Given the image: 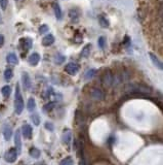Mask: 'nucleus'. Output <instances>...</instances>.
I'll use <instances>...</instances> for the list:
<instances>
[{"mask_svg":"<svg viewBox=\"0 0 163 165\" xmlns=\"http://www.w3.org/2000/svg\"><path fill=\"white\" fill-rule=\"evenodd\" d=\"M24 100L22 97L21 90H20V86L17 85L15 87V112L17 115H21L24 110Z\"/></svg>","mask_w":163,"mask_h":165,"instance_id":"f257e3e1","label":"nucleus"},{"mask_svg":"<svg viewBox=\"0 0 163 165\" xmlns=\"http://www.w3.org/2000/svg\"><path fill=\"white\" fill-rule=\"evenodd\" d=\"M125 91L127 93H149L150 89L144 85H128Z\"/></svg>","mask_w":163,"mask_h":165,"instance_id":"f03ea898","label":"nucleus"},{"mask_svg":"<svg viewBox=\"0 0 163 165\" xmlns=\"http://www.w3.org/2000/svg\"><path fill=\"white\" fill-rule=\"evenodd\" d=\"M17 158H18V153L15 148L9 149L6 152V154L4 155V159L7 163H13V162H15V160H17Z\"/></svg>","mask_w":163,"mask_h":165,"instance_id":"7ed1b4c3","label":"nucleus"},{"mask_svg":"<svg viewBox=\"0 0 163 165\" xmlns=\"http://www.w3.org/2000/svg\"><path fill=\"white\" fill-rule=\"evenodd\" d=\"M102 84L104 87H111L113 84V74L110 70H107L102 77Z\"/></svg>","mask_w":163,"mask_h":165,"instance_id":"20e7f679","label":"nucleus"},{"mask_svg":"<svg viewBox=\"0 0 163 165\" xmlns=\"http://www.w3.org/2000/svg\"><path fill=\"white\" fill-rule=\"evenodd\" d=\"M65 71L70 75H75L78 71H79V65L71 62V63H69L66 65V67H65Z\"/></svg>","mask_w":163,"mask_h":165,"instance_id":"39448f33","label":"nucleus"},{"mask_svg":"<svg viewBox=\"0 0 163 165\" xmlns=\"http://www.w3.org/2000/svg\"><path fill=\"white\" fill-rule=\"evenodd\" d=\"M15 151H17L18 155L21 153L22 150V140H21V132L18 130L15 134Z\"/></svg>","mask_w":163,"mask_h":165,"instance_id":"423d86ee","label":"nucleus"},{"mask_svg":"<svg viewBox=\"0 0 163 165\" xmlns=\"http://www.w3.org/2000/svg\"><path fill=\"white\" fill-rule=\"evenodd\" d=\"M149 57H150V59H151L152 63L154 64V66H155V67H157V68H158V69H160V70H162V69H163L162 62L160 61L159 59L157 58V57L155 56L153 53H149Z\"/></svg>","mask_w":163,"mask_h":165,"instance_id":"0eeeda50","label":"nucleus"},{"mask_svg":"<svg viewBox=\"0 0 163 165\" xmlns=\"http://www.w3.org/2000/svg\"><path fill=\"white\" fill-rule=\"evenodd\" d=\"M22 133H23L25 138L30 139L32 137V127L28 124H25L22 128Z\"/></svg>","mask_w":163,"mask_h":165,"instance_id":"6e6552de","label":"nucleus"},{"mask_svg":"<svg viewBox=\"0 0 163 165\" xmlns=\"http://www.w3.org/2000/svg\"><path fill=\"white\" fill-rule=\"evenodd\" d=\"M39 61H40V56H39V54H37V53H33L32 55H30V57L28 58L29 64L32 66H36L37 64L39 63Z\"/></svg>","mask_w":163,"mask_h":165,"instance_id":"1a4fd4ad","label":"nucleus"},{"mask_svg":"<svg viewBox=\"0 0 163 165\" xmlns=\"http://www.w3.org/2000/svg\"><path fill=\"white\" fill-rule=\"evenodd\" d=\"M22 82H23V85L26 90H29V89L31 88V80H30V77L28 74L23 72V74H22Z\"/></svg>","mask_w":163,"mask_h":165,"instance_id":"9d476101","label":"nucleus"},{"mask_svg":"<svg viewBox=\"0 0 163 165\" xmlns=\"http://www.w3.org/2000/svg\"><path fill=\"white\" fill-rule=\"evenodd\" d=\"M53 42H54V36L53 34L45 35V36L43 37V39H42V45H44V47H50Z\"/></svg>","mask_w":163,"mask_h":165,"instance_id":"9b49d317","label":"nucleus"},{"mask_svg":"<svg viewBox=\"0 0 163 165\" xmlns=\"http://www.w3.org/2000/svg\"><path fill=\"white\" fill-rule=\"evenodd\" d=\"M90 95L93 99L96 100H102L104 98V93L102 92V90H100V89H92L91 92H90Z\"/></svg>","mask_w":163,"mask_h":165,"instance_id":"f8f14e48","label":"nucleus"},{"mask_svg":"<svg viewBox=\"0 0 163 165\" xmlns=\"http://www.w3.org/2000/svg\"><path fill=\"white\" fill-rule=\"evenodd\" d=\"M20 42H21L22 48H23L25 51L30 50L31 47H32V40L30 39V38H22L20 40Z\"/></svg>","mask_w":163,"mask_h":165,"instance_id":"ddd939ff","label":"nucleus"},{"mask_svg":"<svg viewBox=\"0 0 163 165\" xmlns=\"http://www.w3.org/2000/svg\"><path fill=\"white\" fill-rule=\"evenodd\" d=\"M71 137H72V134H71V131L68 129L64 132L63 134V137H62V140H63V142L65 145H69L70 142H71Z\"/></svg>","mask_w":163,"mask_h":165,"instance_id":"4468645a","label":"nucleus"},{"mask_svg":"<svg viewBox=\"0 0 163 165\" xmlns=\"http://www.w3.org/2000/svg\"><path fill=\"white\" fill-rule=\"evenodd\" d=\"M6 61H7V63L12 64V65L18 64V58H17V56H15V54H13V53L8 54V55L6 56Z\"/></svg>","mask_w":163,"mask_h":165,"instance_id":"2eb2a0df","label":"nucleus"},{"mask_svg":"<svg viewBox=\"0 0 163 165\" xmlns=\"http://www.w3.org/2000/svg\"><path fill=\"white\" fill-rule=\"evenodd\" d=\"M3 135H4V139L5 140H9L10 137H12V128H10L9 126L5 125L4 129H3Z\"/></svg>","mask_w":163,"mask_h":165,"instance_id":"dca6fc26","label":"nucleus"},{"mask_svg":"<svg viewBox=\"0 0 163 165\" xmlns=\"http://www.w3.org/2000/svg\"><path fill=\"white\" fill-rule=\"evenodd\" d=\"M53 10H54V15H56V18L58 19V20H61L63 13H62V9H61V7H59V5L58 3H53Z\"/></svg>","mask_w":163,"mask_h":165,"instance_id":"f3484780","label":"nucleus"},{"mask_svg":"<svg viewBox=\"0 0 163 165\" xmlns=\"http://www.w3.org/2000/svg\"><path fill=\"white\" fill-rule=\"evenodd\" d=\"M69 17L73 22H77L78 18H79V13H78L76 9H71L69 12Z\"/></svg>","mask_w":163,"mask_h":165,"instance_id":"a211bd4d","label":"nucleus"},{"mask_svg":"<svg viewBox=\"0 0 163 165\" xmlns=\"http://www.w3.org/2000/svg\"><path fill=\"white\" fill-rule=\"evenodd\" d=\"M90 51H91V45L90 44L86 45L85 47L83 48L82 52H81V56H82L83 58H86V57L89 56V54H90Z\"/></svg>","mask_w":163,"mask_h":165,"instance_id":"6ab92c4d","label":"nucleus"},{"mask_svg":"<svg viewBox=\"0 0 163 165\" xmlns=\"http://www.w3.org/2000/svg\"><path fill=\"white\" fill-rule=\"evenodd\" d=\"M41 155V153H40V151L38 150L36 148H32L31 150H30V156L32 157V158L34 159H38Z\"/></svg>","mask_w":163,"mask_h":165,"instance_id":"aec40b11","label":"nucleus"},{"mask_svg":"<svg viewBox=\"0 0 163 165\" xmlns=\"http://www.w3.org/2000/svg\"><path fill=\"white\" fill-rule=\"evenodd\" d=\"M36 107V104H35V100L33 98H30L27 102V109H28L29 112H33Z\"/></svg>","mask_w":163,"mask_h":165,"instance_id":"412c9836","label":"nucleus"},{"mask_svg":"<svg viewBox=\"0 0 163 165\" xmlns=\"http://www.w3.org/2000/svg\"><path fill=\"white\" fill-rule=\"evenodd\" d=\"M99 22H100V25L102 26L103 28H108L109 27V21L105 17H103V16H100L99 18Z\"/></svg>","mask_w":163,"mask_h":165,"instance_id":"4be33fe9","label":"nucleus"},{"mask_svg":"<svg viewBox=\"0 0 163 165\" xmlns=\"http://www.w3.org/2000/svg\"><path fill=\"white\" fill-rule=\"evenodd\" d=\"M10 91H12V90H10L9 86H4V87L1 89V93H2V95L5 97V98L10 95Z\"/></svg>","mask_w":163,"mask_h":165,"instance_id":"5701e85b","label":"nucleus"},{"mask_svg":"<svg viewBox=\"0 0 163 165\" xmlns=\"http://www.w3.org/2000/svg\"><path fill=\"white\" fill-rule=\"evenodd\" d=\"M96 74H97V70L96 69H89L87 72L85 74V80H90V78H92L96 75Z\"/></svg>","mask_w":163,"mask_h":165,"instance_id":"b1692460","label":"nucleus"},{"mask_svg":"<svg viewBox=\"0 0 163 165\" xmlns=\"http://www.w3.org/2000/svg\"><path fill=\"white\" fill-rule=\"evenodd\" d=\"M13 77V72L12 69H6L4 71V78L5 81H10Z\"/></svg>","mask_w":163,"mask_h":165,"instance_id":"393cba45","label":"nucleus"},{"mask_svg":"<svg viewBox=\"0 0 163 165\" xmlns=\"http://www.w3.org/2000/svg\"><path fill=\"white\" fill-rule=\"evenodd\" d=\"M59 165H74V161L71 157H68V158H65L63 161L59 163Z\"/></svg>","mask_w":163,"mask_h":165,"instance_id":"a878e982","label":"nucleus"},{"mask_svg":"<svg viewBox=\"0 0 163 165\" xmlns=\"http://www.w3.org/2000/svg\"><path fill=\"white\" fill-rule=\"evenodd\" d=\"M54 107V102H48V103H46L44 106H43V110L46 113V112H49Z\"/></svg>","mask_w":163,"mask_h":165,"instance_id":"bb28decb","label":"nucleus"},{"mask_svg":"<svg viewBox=\"0 0 163 165\" xmlns=\"http://www.w3.org/2000/svg\"><path fill=\"white\" fill-rule=\"evenodd\" d=\"M31 120L34 123L35 126H38L40 124V118H39V116H38V115H32L31 116Z\"/></svg>","mask_w":163,"mask_h":165,"instance_id":"cd10ccee","label":"nucleus"},{"mask_svg":"<svg viewBox=\"0 0 163 165\" xmlns=\"http://www.w3.org/2000/svg\"><path fill=\"white\" fill-rule=\"evenodd\" d=\"M65 60H66V58L62 55H56V58H54V62H56V64H62Z\"/></svg>","mask_w":163,"mask_h":165,"instance_id":"c85d7f7f","label":"nucleus"},{"mask_svg":"<svg viewBox=\"0 0 163 165\" xmlns=\"http://www.w3.org/2000/svg\"><path fill=\"white\" fill-rule=\"evenodd\" d=\"M7 4H8V0H0V7H1L2 10L6 9Z\"/></svg>","mask_w":163,"mask_h":165,"instance_id":"c756f323","label":"nucleus"},{"mask_svg":"<svg viewBox=\"0 0 163 165\" xmlns=\"http://www.w3.org/2000/svg\"><path fill=\"white\" fill-rule=\"evenodd\" d=\"M99 47L100 48H105V44H106V39H105V37H103V36H100V38H99Z\"/></svg>","mask_w":163,"mask_h":165,"instance_id":"7c9ffc66","label":"nucleus"},{"mask_svg":"<svg viewBox=\"0 0 163 165\" xmlns=\"http://www.w3.org/2000/svg\"><path fill=\"white\" fill-rule=\"evenodd\" d=\"M48 31V26L47 25H42L39 27V33L40 34H44Z\"/></svg>","mask_w":163,"mask_h":165,"instance_id":"2f4dec72","label":"nucleus"},{"mask_svg":"<svg viewBox=\"0 0 163 165\" xmlns=\"http://www.w3.org/2000/svg\"><path fill=\"white\" fill-rule=\"evenodd\" d=\"M45 126H46V128L49 129V130H51V131L53 130V125H51V124H49V123H46V124H45Z\"/></svg>","mask_w":163,"mask_h":165,"instance_id":"473e14b6","label":"nucleus"},{"mask_svg":"<svg viewBox=\"0 0 163 165\" xmlns=\"http://www.w3.org/2000/svg\"><path fill=\"white\" fill-rule=\"evenodd\" d=\"M3 44H4V37L2 35H0V48L3 45Z\"/></svg>","mask_w":163,"mask_h":165,"instance_id":"72a5a7b5","label":"nucleus"},{"mask_svg":"<svg viewBox=\"0 0 163 165\" xmlns=\"http://www.w3.org/2000/svg\"><path fill=\"white\" fill-rule=\"evenodd\" d=\"M79 165H85V164H84V162H83V161H80V163H79Z\"/></svg>","mask_w":163,"mask_h":165,"instance_id":"f704fd0d","label":"nucleus"},{"mask_svg":"<svg viewBox=\"0 0 163 165\" xmlns=\"http://www.w3.org/2000/svg\"><path fill=\"white\" fill-rule=\"evenodd\" d=\"M0 23H1V16H0Z\"/></svg>","mask_w":163,"mask_h":165,"instance_id":"c9c22d12","label":"nucleus"},{"mask_svg":"<svg viewBox=\"0 0 163 165\" xmlns=\"http://www.w3.org/2000/svg\"><path fill=\"white\" fill-rule=\"evenodd\" d=\"M17 1H21V0H17Z\"/></svg>","mask_w":163,"mask_h":165,"instance_id":"e433bc0d","label":"nucleus"}]
</instances>
